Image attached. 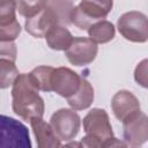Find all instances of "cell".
<instances>
[{
	"label": "cell",
	"mask_w": 148,
	"mask_h": 148,
	"mask_svg": "<svg viewBox=\"0 0 148 148\" xmlns=\"http://www.w3.org/2000/svg\"><path fill=\"white\" fill-rule=\"evenodd\" d=\"M21 32V25L17 20L8 24L0 25V40L1 42H14Z\"/></svg>",
	"instance_id": "obj_21"
},
{
	"label": "cell",
	"mask_w": 148,
	"mask_h": 148,
	"mask_svg": "<svg viewBox=\"0 0 148 148\" xmlns=\"http://www.w3.org/2000/svg\"><path fill=\"white\" fill-rule=\"evenodd\" d=\"M53 67L51 66H38L34 68L28 75L32 84L42 91H52L51 88V75Z\"/></svg>",
	"instance_id": "obj_16"
},
{
	"label": "cell",
	"mask_w": 148,
	"mask_h": 148,
	"mask_svg": "<svg viewBox=\"0 0 148 148\" xmlns=\"http://www.w3.org/2000/svg\"><path fill=\"white\" fill-rule=\"evenodd\" d=\"M120 35L133 43H145L148 39V21L147 16L138 10L124 13L117 22Z\"/></svg>",
	"instance_id": "obj_5"
},
{
	"label": "cell",
	"mask_w": 148,
	"mask_h": 148,
	"mask_svg": "<svg viewBox=\"0 0 148 148\" xmlns=\"http://www.w3.org/2000/svg\"><path fill=\"white\" fill-rule=\"evenodd\" d=\"M46 6H49L56 13L59 24L61 25L72 24L71 13L74 8L73 0H46Z\"/></svg>",
	"instance_id": "obj_17"
},
{
	"label": "cell",
	"mask_w": 148,
	"mask_h": 148,
	"mask_svg": "<svg viewBox=\"0 0 148 148\" xmlns=\"http://www.w3.org/2000/svg\"><path fill=\"white\" fill-rule=\"evenodd\" d=\"M28 127L21 121L0 114V147L3 148H31Z\"/></svg>",
	"instance_id": "obj_4"
},
{
	"label": "cell",
	"mask_w": 148,
	"mask_h": 148,
	"mask_svg": "<svg viewBox=\"0 0 148 148\" xmlns=\"http://www.w3.org/2000/svg\"><path fill=\"white\" fill-rule=\"evenodd\" d=\"M15 1H16V10L21 16L25 18L35 16L46 6V0H15Z\"/></svg>",
	"instance_id": "obj_19"
},
{
	"label": "cell",
	"mask_w": 148,
	"mask_h": 148,
	"mask_svg": "<svg viewBox=\"0 0 148 148\" xmlns=\"http://www.w3.org/2000/svg\"><path fill=\"white\" fill-rule=\"evenodd\" d=\"M16 1L0 0V25L8 24L16 20Z\"/></svg>",
	"instance_id": "obj_20"
},
{
	"label": "cell",
	"mask_w": 148,
	"mask_h": 148,
	"mask_svg": "<svg viewBox=\"0 0 148 148\" xmlns=\"http://www.w3.org/2000/svg\"><path fill=\"white\" fill-rule=\"evenodd\" d=\"M81 77L74 71L68 67L53 68L51 75V88L52 91L57 92L59 96L68 98L72 96L80 86Z\"/></svg>",
	"instance_id": "obj_9"
},
{
	"label": "cell",
	"mask_w": 148,
	"mask_h": 148,
	"mask_svg": "<svg viewBox=\"0 0 148 148\" xmlns=\"http://www.w3.org/2000/svg\"><path fill=\"white\" fill-rule=\"evenodd\" d=\"M111 109L114 117L123 121L130 116L141 111V105L134 94L128 90H119L111 99Z\"/></svg>",
	"instance_id": "obj_11"
},
{
	"label": "cell",
	"mask_w": 148,
	"mask_h": 148,
	"mask_svg": "<svg viewBox=\"0 0 148 148\" xmlns=\"http://www.w3.org/2000/svg\"><path fill=\"white\" fill-rule=\"evenodd\" d=\"M112 7L113 0H81L71 13V23L87 30L92 23L105 18Z\"/></svg>",
	"instance_id": "obj_3"
},
{
	"label": "cell",
	"mask_w": 148,
	"mask_h": 148,
	"mask_svg": "<svg viewBox=\"0 0 148 148\" xmlns=\"http://www.w3.org/2000/svg\"><path fill=\"white\" fill-rule=\"evenodd\" d=\"M29 121L38 148H57L61 146V141L54 134L51 125L43 120V117H35Z\"/></svg>",
	"instance_id": "obj_12"
},
{
	"label": "cell",
	"mask_w": 148,
	"mask_h": 148,
	"mask_svg": "<svg viewBox=\"0 0 148 148\" xmlns=\"http://www.w3.org/2000/svg\"><path fill=\"white\" fill-rule=\"evenodd\" d=\"M50 125L60 141H72L79 133L81 118L73 109H59L50 119Z\"/></svg>",
	"instance_id": "obj_6"
},
{
	"label": "cell",
	"mask_w": 148,
	"mask_h": 148,
	"mask_svg": "<svg viewBox=\"0 0 148 148\" xmlns=\"http://www.w3.org/2000/svg\"><path fill=\"white\" fill-rule=\"evenodd\" d=\"M44 38L46 39L49 47L54 51H65L73 40L71 31L61 24L54 25Z\"/></svg>",
	"instance_id": "obj_14"
},
{
	"label": "cell",
	"mask_w": 148,
	"mask_h": 148,
	"mask_svg": "<svg viewBox=\"0 0 148 148\" xmlns=\"http://www.w3.org/2000/svg\"><path fill=\"white\" fill-rule=\"evenodd\" d=\"M87 30H88L89 38L96 44L109 43L114 38V35H116L114 25L106 20H99L92 23Z\"/></svg>",
	"instance_id": "obj_15"
},
{
	"label": "cell",
	"mask_w": 148,
	"mask_h": 148,
	"mask_svg": "<svg viewBox=\"0 0 148 148\" xmlns=\"http://www.w3.org/2000/svg\"><path fill=\"white\" fill-rule=\"evenodd\" d=\"M17 47L14 42H1L0 40V59H8L16 61Z\"/></svg>",
	"instance_id": "obj_22"
},
{
	"label": "cell",
	"mask_w": 148,
	"mask_h": 148,
	"mask_svg": "<svg viewBox=\"0 0 148 148\" xmlns=\"http://www.w3.org/2000/svg\"><path fill=\"white\" fill-rule=\"evenodd\" d=\"M57 24H59V22L56 13L49 6H45L38 14L25 20L24 28L31 36L43 38Z\"/></svg>",
	"instance_id": "obj_10"
},
{
	"label": "cell",
	"mask_w": 148,
	"mask_h": 148,
	"mask_svg": "<svg viewBox=\"0 0 148 148\" xmlns=\"http://www.w3.org/2000/svg\"><path fill=\"white\" fill-rule=\"evenodd\" d=\"M86 136L80 141V147H114L127 146L113 136L112 126L108 112L104 109L94 108L83 118Z\"/></svg>",
	"instance_id": "obj_2"
},
{
	"label": "cell",
	"mask_w": 148,
	"mask_h": 148,
	"mask_svg": "<svg viewBox=\"0 0 148 148\" xmlns=\"http://www.w3.org/2000/svg\"><path fill=\"white\" fill-rule=\"evenodd\" d=\"M98 46L89 37H73L71 45L65 50L67 60L74 66H86L97 56Z\"/></svg>",
	"instance_id": "obj_7"
},
{
	"label": "cell",
	"mask_w": 148,
	"mask_h": 148,
	"mask_svg": "<svg viewBox=\"0 0 148 148\" xmlns=\"http://www.w3.org/2000/svg\"><path fill=\"white\" fill-rule=\"evenodd\" d=\"M12 109L20 118L30 120L35 117H43L45 111L44 99L28 74L22 73L16 76L12 84Z\"/></svg>",
	"instance_id": "obj_1"
},
{
	"label": "cell",
	"mask_w": 148,
	"mask_h": 148,
	"mask_svg": "<svg viewBox=\"0 0 148 148\" xmlns=\"http://www.w3.org/2000/svg\"><path fill=\"white\" fill-rule=\"evenodd\" d=\"M92 102H94V88L87 79L81 77L77 90L67 98V103L73 110L80 111L88 109L92 104Z\"/></svg>",
	"instance_id": "obj_13"
},
{
	"label": "cell",
	"mask_w": 148,
	"mask_h": 148,
	"mask_svg": "<svg viewBox=\"0 0 148 148\" xmlns=\"http://www.w3.org/2000/svg\"><path fill=\"white\" fill-rule=\"evenodd\" d=\"M18 74V69L14 61L0 59V89H6L12 86Z\"/></svg>",
	"instance_id": "obj_18"
},
{
	"label": "cell",
	"mask_w": 148,
	"mask_h": 148,
	"mask_svg": "<svg viewBox=\"0 0 148 148\" xmlns=\"http://www.w3.org/2000/svg\"><path fill=\"white\" fill-rule=\"evenodd\" d=\"M123 123V135L124 141L127 146L139 147L143 145L148 139V118L146 113L139 111Z\"/></svg>",
	"instance_id": "obj_8"
},
{
	"label": "cell",
	"mask_w": 148,
	"mask_h": 148,
	"mask_svg": "<svg viewBox=\"0 0 148 148\" xmlns=\"http://www.w3.org/2000/svg\"><path fill=\"white\" fill-rule=\"evenodd\" d=\"M147 59H143L135 68L134 72V79L138 82V84L142 86L143 88H147Z\"/></svg>",
	"instance_id": "obj_23"
}]
</instances>
